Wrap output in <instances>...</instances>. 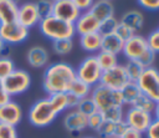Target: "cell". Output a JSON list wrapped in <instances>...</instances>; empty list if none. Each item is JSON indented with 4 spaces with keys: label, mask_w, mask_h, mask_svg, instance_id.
I'll use <instances>...</instances> for the list:
<instances>
[{
    "label": "cell",
    "mask_w": 159,
    "mask_h": 138,
    "mask_svg": "<svg viewBox=\"0 0 159 138\" xmlns=\"http://www.w3.org/2000/svg\"><path fill=\"white\" fill-rule=\"evenodd\" d=\"M75 80L76 72L71 65L66 62H55L46 67L42 76V87L48 96L66 93Z\"/></svg>",
    "instance_id": "1"
},
{
    "label": "cell",
    "mask_w": 159,
    "mask_h": 138,
    "mask_svg": "<svg viewBox=\"0 0 159 138\" xmlns=\"http://www.w3.org/2000/svg\"><path fill=\"white\" fill-rule=\"evenodd\" d=\"M39 29H40L41 34L45 37L50 39L51 41L73 39V36L76 35L75 26H73L72 22L63 21L61 19L55 17L53 15L40 20Z\"/></svg>",
    "instance_id": "2"
},
{
    "label": "cell",
    "mask_w": 159,
    "mask_h": 138,
    "mask_svg": "<svg viewBox=\"0 0 159 138\" xmlns=\"http://www.w3.org/2000/svg\"><path fill=\"white\" fill-rule=\"evenodd\" d=\"M57 112L53 109L48 97L47 98H41L36 101L29 109L27 118L29 122L37 128H43L50 126L57 117Z\"/></svg>",
    "instance_id": "3"
},
{
    "label": "cell",
    "mask_w": 159,
    "mask_h": 138,
    "mask_svg": "<svg viewBox=\"0 0 159 138\" xmlns=\"http://www.w3.org/2000/svg\"><path fill=\"white\" fill-rule=\"evenodd\" d=\"M89 96L96 103V107L99 112H104L114 107H124L120 91L111 90L101 83L92 87Z\"/></svg>",
    "instance_id": "4"
},
{
    "label": "cell",
    "mask_w": 159,
    "mask_h": 138,
    "mask_svg": "<svg viewBox=\"0 0 159 138\" xmlns=\"http://www.w3.org/2000/svg\"><path fill=\"white\" fill-rule=\"evenodd\" d=\"M75 72H76L77 80L87 83L91 87H94L96 85L99 83L103 71L101 70V67L97 62L96 55H89L81 61L78 67L75 68Z\"/></svg>",
    "instance_id": "5"
},
{
    "label": "cell",
    "mask_w": 159,
    "mask_h": 138,
    "mask_svg": "<svg viewBox=\"0 0 159 138\" xmlns=\"http://www.w3.org/2000/svg\"><path fill=\"white\" fill-rule=\"evenodd\" d=\"M5 91L10 97L19 96L26 92L31 86V76L26 70L15 68L9 76L2 80Z\"/></svg>",
    "instance_id": "6"
},
{
    "label": "cell",
    "mask_w": 159,
    "mask_h": 138,
    "mask_svg": "<svg viewBox=\"0 0 159 138\" xmlns=\"http://www.w3.org/2000/svg\"><path fill=\"white\" fill-rule=\"evenodd\" d=\"M137 85L143 94H147L157 103L159 102V70L154 66L143 71L142 76L137 81Z\"/></svg>",
    "instance_id": "7"
},
{
    "label": "cell",
    "mask_w": 159,
    "mask_h": 138,
    "mask_svg": "<svg viewBox=\"0 0 159 138\" xmlns=\"http://www.w3.org/2000/svg\"><path fill=\"white\" fill-rule=\"evenodd\" d=\"M123 121L127 124V127L133 128L144 134L149 128V126L152 124V122L154 121V117L152 113H148L135 107H129L124 112Z\"/></svg>",
    "instance_id": "8"
},
{
    "label": "cell",
    "mask_w": 159,
    "mask_h": 138,
    "mask_svg": "<svg viewBox=\"0 0 159 138\" xmlns=\"http://www.w3.org/2000/svg\"><path fill=\"white\" fill-rule=\"evenodd\" d=\"M128 82H130V81L127 76L124 66L120 63H118L117 66H114L109 70L103 71L101 80H99L101 85H103L111 90H116V91H120Z\"/></svg>",
    "instance_id": "9"
},
{
    "label": "cell",
    "mask_w": 159,
    "mask_h": 138,
    "mask_svg": "<svg viewBox=\"0 0 159 138\" xmlns=\"http://www.w3.org/2000/svg\"><path fill=\"white\" fill-rule=\"evenodd\" d=\"M29 36V29L17 21L0 24V37L6 45H16L25 41Z\"/></svg>",
    "instance_id": "10"
},
{
    "label": "cell",
    "mask_w": 159,
    "mask_h": 138,
    "mask_svg": "<svg viewBox=\"0 0 159 138\" xmlns=\"http://www.w3.org/2000/svg\"><path fill=\"white\" fill-rule=\"evenodd\" d=\"M149 48L147 39L142 35L134 34L130 39L124 41L122 53L127 60H138Z\"/></svg>",
    "instance_id": "11"
},
{
    "label": "cell",
    "mask_w": 159,
    "mask_h": 138,
    "mask_svg": "<svg viewBox=\"0 0 159 138\" xmlns=\"http://www.w3.org/2000/svg\"><path fill=\"white\" fill-rule=\"evenodd\" d=\"M52 15L57 19L73 24L81 15V11L77 9L72 0H56L53 1Z\"/></svg>",
    "instance_id": "12"
},
{
    "label": "cell",
    "mask_w": 159,
    "mask_h": 138,
    "mask_svg": "<svg viewBox=\"0 0 159 138\" xmlns=\"http://www.w3.org/2000/svg\"><path fill=\"white\" fill-rule=\"evenodd\" d=\"M22 114L24 113L20 104L11 99L0 106V123L16 127L22 119Z\"/></svg>",
    "instance_id": "13"
},
{
    "label": "cell",
    "mask_w": 159,
    "mask_h": 138,
    "mask_svg": "<svg viewBox=\"0 0 159 138\" xmlns=\"http://www.w3.org/2000/svg\"><path fill=\"white\" fill-rule=\"evenodd\" d=\"M16 21L19 24H21L22 26L27 27L29 30L31 27H34L35 25H39L40 22V17L35 6V2H24L21 5H19L17 9V17Z\"/></svg>",
    "instance_id": "14"
},
{
    "label": "cell",
    "mask_w": 159,
    "mask_h": 138,
    "mask_svg": "<svg viewBox=\"0 0 159 138\" xmlns=\"http://www.w3.org/2000/svg\"><path fill=\"white\" fill-rule=\"evenodd\" d=\"M63 127L72 134L80 133L87 128V116H84L76 108L70 109L63 117Z\"/></svg>",
    "instance_id": "15"
},
{
    "label": "cell",
    "mask_w": 159,
    "mask_h": 138,
    "mask_svg": "<svg viewBox=\"0 0 159 138\" xmlns=\"http://www.w3.org/2000/svg\"><path fill=\"white\" fill-rule=\"evenodd\" d=\"M73 26H75L76 34L82 36V35L97 32L99 27V21L89 11H83L78 16V19L73 22Z\"/></svg>",
    "instance_id": "16"
},
{
    "label": "cell",
    "mask_w": 159,
    "mask_h": 138,
    "mask_svg": "<svg viewBox=\"0 0 159 138\" xmlns=\"http://www.w3.org/2000/svg\"><path fill=\"white\" fill-rule=\"evenodd\" d=\"M26 61L34 68H43L50 61L48 51L43 46H32L26 52Z\"/></svg>",
    "instance_id": "17"
},
{
    "label": "cell",
    "mask_w": 159,
    "mask_h": 138,
    "mask_svg": "<svg viewBox=\"0 0 159 138\" xmlns=\"http://www.w3.org/2000/svg\"><path fill=\"white\" fill-rule=\"evenodd\" d=\"M127 128V124L124 121L113 122V121H106L102 123V126L96 131L99 138H119V136L123 133V131Z\"/></svg>",
    "instance_id": "18"
},
{
    "label": "cell",
    "mask_w": 159,
    "mask_h": 138,
    "mask_svg": "<svg viewBox=\"0 0 159 138\" xmlns=\"http://www.w3.org/2000/svg\"><path fill=\"white\" fill-rule=\"evenodd\" d=\"M99 22L114 16V5L111 0H94L93 5L88 10Z\"/></svg>",
    "instance_id": "19"
},
{
    "label": "cell",
    "mask_w": 159,
    "mask_h": 138,
    "mask_svg": "<svg viewBox=\"0 0 159 138\" xmlns=\"http://www.w3.org/2000/svg\"><path fill=\"white\" fill-rule=\"evenodd\" d=\"M119 22L129 27L133 32H137L144 25V15L139 10H129L120 16Z\"/></svg>",
    "instance_id": "20"
},
{
    "label": "cell",
    "mask_w": 159,
    "mask_h": 138,
    "mask_svg": "<svg viewBox=\"0 0 159 138\" xmlns=\"http://www.w3.org/2000/svg\"><path fill=\"white\" fill-rule=\"evenodd\" d=\"M123 45H124V41L117 34H109V35L102 36L101 50L118 56V53H122Z\"/></svg>",
    "instance_id": "21"
},
{
    "label": "cell",
    "mask_w": 159,
    "mask_h": 138,
    "mask_svg": "<svg viewBox=\"0 0 159 138\" xmlns=\"http://www.w3.org/2000/svg\"><path fill=\"white\" fill-rule=\"evenodd\" d=\"M19 5L11 0H0V24L16 21Z\"/></svg>",
    "instance_id": "22"
},
{
    "label": "cell",
    "mask_w": 159,
    "mask_h": 138,
    "mask_svg": "<svg viewBox=\"0 0 159 138\" xmlns=\"http://www.w3.org/2000/svg\"><path fill=\"white\" fill-rule=\"evenodd\" d=\"M101 42H102V36L98 32H92L80 36V46L89 53H97L101 50Z\"/></svg>",
    "instance_id": "23"
},
{
    "label": "cell",
    "mask_w": 159,
    "mask_h": 138,
    "mask_svg": "<svg viewBox=\"0 0 159 138\" xmlns=\"http://www.w3.org/2000/svg\"><path fill=\"white\" fill-rule=\"evenodd\" d=\"M142 94V91L139 90L137 82H128L122 90H120V96L123 99V104L132 107L133 103L137 101V98Z\"/></svg>",
    "instance_id": "24"
},
{
    "label": "cell",
    "mask_w": 159,
    "mask_h": 138,
    "mask_svg": "<svg viewBox=\"0 0 159 138\" xmlns=\"http://www.w3.org/2000/svg\"><path fill=\"white\" fill-rule=\"evenodd\" d=\"M96 58H97V62H98L102 71L109 70V68L118 65V56L117 55L111 53V52H106L102 50H99L96 53Z\"/></svg>",
    "instance_id": "25"
},
{
    "label": "cell",
    "mask_w": 159,
    "mask_h": 138,
    "mask_svg": "<svg viewBox=\"0 0 159 138\" xmlns=\"http://www.w3.org/2000/svg\"><path fill=\"white\" fill-rule=\"evenodd\" d=\"M123 66L125 68L127 76H128L130 82H137L139 80V77L142 76L143 71L145 70L143 67V65L137 60H127V62Z\"/></svg>",
    "instance_id": "26"
},
{
    "label": "cell",
    "mask_w": 159,
    "mask_h": 138,
    "mask_svg": "<svg viewBox=\"0 0 159 138\" xmlns=\"http://www.w3.org/2000/svg\"><path fill=\"white\" fill-rule=\"evenodd\" d=\"M91 91H92V87L91 86H88L87 83H84V82H82V81H80L77 78L72 82V85H71V87L68 90L70 93L75 94L80 99L88 97L91 94Z\"/></svg>",
    "instance_id": "27"
},
{
    "label": "cell",
    "mask_w": 159,
    "mask_h": 138,
    "mask_svg": "<svg viewBox=\"0 0 159 138\" xmlns=\"http://www.w3.org/2000/svg\"><path fill=\"white\" fill-rule=\"evenodd\" d=\"M73 48V41L72 39H65V40H57L52 41V50L58 56H66L68 55Z\"/></svg>",
    "instance_id": "28"
},
{
    "label": "cell",
    "mask_w": 159,
    "mask_h": 138,
    "mask_svg": "<svg viewBox=\"0 0 159 138\" xmlns=\"http://www.w3.org/2000/svg\"><path fill=\"white\" fill-rule=\"evenodd\" d=\"M155 106H157V102H155L154 99H152V98L148 97L147 94H143V93H142V94L137 98V101L133 103L132 107L139 108V109H142V111H145V112L153 114V112H154V109H155Z\"/></svg>",
    "instance_id": "29"
},
{
    "label": "cell",
    "mask_w": 159,
    "mask_h": 138,
    "mask_svg": "<svg viewBox=\"0 0 159 138\" xmlns=\"http://www.w3.org/2000/svg\"><path fill=\"white\" fill-rule=\"evenodd\" d=\"M119 24V20L116 17V16H112L109 19H106L103 21L99 22V27H98V34L101 36H104V35H109V34H114L116 32V29Z\"/></svg>",
    "instance_id": "30"
},
{
    "label": "cell",
    "mask_w": 159,
    "mask_h": 138,
    "mask_svg": "<svg viewBox=\"0 0 159 138\" xmlns=\"http://www.w3.org/2000/svg\"><path fill=\"white\" fill-rule=\"evenodd\" d=\"M48 99L53 107V109L57 112V114H60L61 112L67 109V97L66 93H55V94H50Z\"/></svg>",
    "instance_id": "31"
},
{
    "label": "cell",
    "mask_w": 159,
    "mask_h": 138,
    "mask_svg": "<svg viewBox=\"0 0 159 138\" xmlns=\"http://www.w3.org/2000/svg\"><path fill=\"white\" fill-rule=\"evenodd\" d=\"M35 6H36L40 20L52 15V9H53L52 0H37V1H35Z\"/></svg>",
    "instance_id": "32"
},
{
    "label": "cell",
    "mask_w": 159,
    "mask_h": 138,
    "mask_svg": "<svg viewBox=\"0 0 159 138\" xmlns=\"http://www.w3.org/2000/svg\"><path fill=\"white\" fill-rule=\"evenodd\" d=\"M76 109H78L81 113H83V114L87 116V117H88L89 114H92V113H94V112L98 111L97 107H96V103L93 102V99L91 98V96L80 99V102H78Z\"/></svg>",
    "instance_id": "33"
},
{
    "label": "cell",
    "mask_w": 159,
    "mask_h": 138,
    "mask_svg": "<svg viewBox=\"0 0 159 138\" xmlns=\"http://www.w3.org/2000/svg\"><path fill=\"white\" fill-rule=\"evenodd\" d=\"M15 63L10 57L0 56V78L4 80L6 76H9L15 70Z\"/></svg>",
    "instance_id": "34"
},
{
    "label": "cell",
    "mask_w": 159,
    "mask_h": 138,
    "mask_svg": "<svg viewBox=\"0 0 159 138\" xmlns=\"http://www.w3.org/2000/svg\"><path fill=\"white\" fill-rule=\"evenodd\" d=\"M101 113L103 114V118L106 121H113V122L123 121V117H124L123 107H114V108H111V109L101 112Z\"/></svg>",
    "instance_id": "35"
},
{
    "label": "cell",
    "mask_w": 159,
    "mask_h": 138,
    "mask_svg": "<svg viewBox=\"0 0 159 138\" xmlns=\"http://www.w3.org/2000/svg\"><path fill=\"white\" fill-rule=\"evenodd\" d=\"M103 122H104L103 114L99 111H97V112H94V113H92V114H89L87 117V128H91L93 131H97L102 126Z\"/></svg>",
    "instance_id": "36"
},
{
    "label": "cell",
    "mask_w": 159,
    "mask_h": 138,
    "mask_svg": "<svg viewBox=\"0 0 159 138\" xmlns=\"http://www.w3.org/2000/svg\"><path fill=\"white\" fill-rule=\"evenodd\" d=\"M155 57H157V53L154 51H152L150 48H148L137 61H139L144 68H148V67H152L155 62Z\"/></svg>",
    "instance_id": "37"
},
{
    "label": "cell",
    "mask_w": 159,
    "mask_h": 138,
    "mask_svg": "<svg viewBox=\"0 0 159 138\" xmlns=\"http://www.w3.org/2000/svg\"><path fill=\"white\" fill-rule=\"evenodd\" d=\"M147 39V42H148V46L152 51H154L155 53H159V29L152 31L149 34Z\"/></svg>",
    "instance_id": "38"
},
{
    "label": "cell",
    "mask_w": 159,
    "mask_h": 138,
    "mask_svg": "<svg viewBox=\"0 0 159 138\" xmlns=\"http://www.w3.org/2000/svg\"><path fill=\"white\" fill-rule=\"evenodd\" d=\"M0 138H17V132L14 126L0 123Z\"/></svg>",
    "instance_id": "39"
},
{
    "label": "cell",
    "mask_w": 159,
    "mask_h": 138,
    "mask_svg": "<svg viewBox=\"0 0 159 138\" xmlns=\"http://www.w3.org/2000/svg\"><path fill=\"white\" fill-rule=\"evenodd\" d=\"M114 34H117L123 41H125V40H128V39H130L135 32H133L129 27H127L125 25H123V24H118V26H117V29H116V32Z\"/></svg>",
    "instance_id": "40"
},
{
    "label": "cell",
    "mask_w": 159,
    "mask_h": 138,
    "mask_svg": "<svg viewBox=\"0 0 159 138\" xmlns=\"http://www.w3.org/2000/svg\"><path fill=\"white\" fill-rule=\"evenodd\" d=\"M142 9L148 11H158L159 10V0H137Z\"/></svg>",
    "instance_id": "41"
},
{
    "label": "cell",
    "mask_w": 159,
    "mask_h": 138,
    "mask_svg": "<svg viewBox=\"0 0 159 138\" xmlns=\"http://www.w3.org/2000/svg\"><path fill=\"white\" fill-rule=\"evenodd\" d=\"M144 134L147 138H159V121L154 119Z\"/></svg>",
    "instance_id": "42"
},
{
    "label": "cell",
    "mask_w": 159,
    "mask_h": 138,
    "mask_svg": "<svg viewBox=\"0 0 159 138\" xmlns=\"http://www.w3.org/2000/svg\"><path fill=\"white\" fill-rule=\"evenodd\" d=\"M72 1L81 12L88 11L91 9V6L93 5V2H94V0H72Z\"/></svg>",
    "instance_id": "43"
},
{
    "label": "cell",
    "mask_w": 159,
    "mask_h": 138,
    "mask_svg": "<svg viewBox=\"0 0 159 138\" xmlns=\"http://www.w3.org/2000/svg\"><path fill=\"white\" fill-rule=\"evenodd\" d=\"M119 138H143V133H140V132H138L133 128L127 127L123 131V133L119 136Z\"/></svg>",
    "instance_id": "44"
},
{
    "label": "cell",
    "mask_w": 159,
    "mask_h": 138,
    "mask_svg": "<svg viewBox=\"0 0 159 138\" xmlns=\"http://www.w3.org/2000/svg\"><path fill=\"white\" fill-rule=\"evenodd\" d=\"M66 97H67V109L76 108L78 102H80V98H77L75 94H72L70 92H66Z\"/></svg>",
    "instance_id": "45"
},
{
    "label": "cell",
    "mask_w": 159,
    "mask_h": 138,
    "mask_svg": "<svg viewBox=\"0 0 159 138\" xmlns=\"http://www.w3.org/2000/svg\"><path fill=\"white\" fill-rule=\"evenodd\" d=\"M10 96L7 94V92L5 91V87H4V83H2V80L0 78V106L9 102L10 101Z\"/></svg>",
    "instance_id": "46"
},
{
    "label": "cell",
    "mask_w": 159,
    "mask_h": 138,
    "mask_svg": "<svg viewBox=\"0 0 159 138\" xmlns=\"http://www.w3.org/2000/svg\"><path fill=\"white\" fill-rule=\"evenodd\" d=\"M153 117H154V119H158V121H159V102H158L157 106H155V109H154V112H153Z\"/></svg>",
    "instance_id": "47"
},
{
    "label": "cell",
    "mask_w": 159,
    "mask_h": 138,
    "mask_svg": "<svg viewBox=\"0 0 159 138\" xmlns=\"http://www.w3.org/2000/svg\"><path fill=\"white\" fill-rule=\"evenodd\" d=\"M4 46H5V44H4V41L1 40V37H0V52H1V50H2Z\"/></svg>",
    "instance_id": "48"
},
{
    "label": "cell",
    "mask_w": 159,
    "mask_h": 138,
    "mask_svg": "<svg viewBox=\"0 0 159 138\" xmlns=\"http://www.w3.org/2000/svg\"><path fill=\"white\" fill-rule=\"evenodd\" d=\"M11 1H14V2H16V4H17V2L20 1V0H11Z\"/></svg>",
    "instance_id": "49"
},
{
    "label": "cell",
    "mask_w": 159,
    "mask_h": 138,
    "mask_svg": "<svg viewBox=\"0 0 159 138\" xmlns=\"http://www.w3.org/2000/svg\"><path fill=\"white\" fill-rule=\"evenodd\" d=\"M83 138H96V137H83Z\"/></svg>",
    "instance_id": "50"
},
{
    "label": "cell",
    "mask_w": 159,
    "mask_h": 138,
    "mask_svg": "<svg viewBox=\"0 0 159 138\" xmlns=\"http://www.w3.org/2000/svg\"><path fill=\"white\" fill-rule=\"evenodd\" d=\"M52 1H56V0H52Z\"/></svg>",
    "instance_id": "51"
},
{
    "label": "cell",
    "mask_w": 159,
    "mask_h": 138,
    "mask_svg": "<svg viewBox=\"0 0 159 138\" xmlns=\"http://www.w3.org/2000/svg\"><path fill=\"white\" fill-rule=\"evenodd\" d=\"M111 1H112V0H111Z\"/></svg>",
    "instance_id": "52"
}]
</instances>
